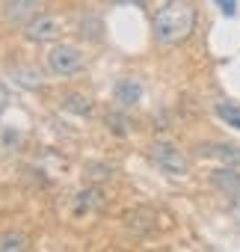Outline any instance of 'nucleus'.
<instances>
[{
    "instance_id": "f8f14e48",
    "label": "nucleus",
    "mask_w": 240,
    "mask_h": 252,
    "mask_svg": "<svg viewBox=\"0 0 240 252\" xmlns=\"http://www.w3.org/2000/svg\"><path fill=\"white\" fill-rule=\"evenodd\" d=\"M216 116H219L222 122H228L231 128H237V131H240V107H237V104H228V101L216 104Z\"/></svg>"
},
{
    "instance_id": "ddd939ff",
    "label": "nucleus",
    "mask_w": 240,
    "mask_h": 252,
    "mask_svg": "<svg viewBox=\"0 0 240 252\" xmlns=\"http://www.w3.org/2000/svg\"><path fill=\"white\" fill-rule=\"evenodd\" d=\"M213 3H216L225 15H234V12H237V0H213Z\"/></svg>"
},
{
    "instance_id": "39448f33",
    "label": "nucleus",
    "mask_w": 240,
    "mask_h": 252,
    "mask_svg": "<svg viewBox=\"0 0 240 252\" xmlns=\"http://www.w3.org/2000/svg\"><path fill=\"white\" fill-rule=\"evenodd\" d=\"M199 155L222 160L225 166H240V146H231V143H202Z\"/></svg>"
},
{
    "instance_id": "9d476101",
    "label": "nucleus",
    "mask_w": 240,
    "mask_h": 252,
    "mask_svg": "<svg viewBox=\"0 0 240 252\" xmlns=\"http://www.w3.org/2000/svg\"><path fill=\"white\" fill-rule=\"evenodd\" d=\"M27 237L21 231H6L0 234V252H27Z\"/></svg>"
},
{
    "instance_id": "20e7f679",
    "label": "nucleus",
    "mask_w": 240,
    "mask_h": 252,
    "mask_svg": "<svg viewBox=\"0 0 240 252\" xmlns=\"http://www.w3.org/2000/svg\"><path fill=\"white\" fill-rule=\"evenodd\" d=\"M24 36L30 42H54L62 36V21L57 15H39L24 27Z\"/></svg>"
},
{
    "instance_id": "f03ea898",
    "label": "nucleus",
    "mask_w": 240,
    "mask_h": 252,
    "mask_svg": "<svg viewBox=\"0 0 240 252\" xmlns=\"http://www.w3.org/2000/svg\"><path fill=\"white\" fill-rule=\"evenodd\" d=\"M45 63H48V71H51V74H57V77H71V74H77V71L83 68V54H80L77 48H71V45H54V48L48 51Z\"/></svg>"
},
{
    "instance_id": "f257e3e1",
    "label": "nucleus",
    "mask_w": 240,
    "mask_h": 252,
    "mask_svg": "<svg viewBox=\"0 0 240 252\" xmlns=\"http://www.w3.org/2000/svg\"><path fill=\"white\" fill-rule=\"evenodd\" d=\"M196 27V6L190 0H166L151 18L154 42L160 45H181L193 36Z\"/></svg>"
},
{
    "instance_id": "1a4fd4ad",
    "label": "nucleus",
    "mask_w": 240,
    "mask_h": 252,
    "mask_svg": "<svg viewBox=\"0 0 240 252\" xmlns=\"http://www.w3.org/2000/svg\"><path fill=\"white\" fill-rule=\"evenodd\" d=\"M62 107L71 110V113H77V116H89V113H92V101H89L86 95H80V92L62 95Z\"/></svg>"
},
{
    "instance_id": "6e6552de",
    "label": "nucleus",
    "mask_w": 240,
    "mask_h": 252,
    "mask_svg": "<svg viewBox=\"0 0 240 252\" xmlns=\"http://www.w3.org/2000/svg\"><path fill=\"white\" fill-rule=\"evenodd\" d=\"M210 178H213V184H216L219 190H225V193H237V190H240V172H234L231 166L216 169Z\"/></svg>"
},
{
    "instance_id": "7ed1b4c3",
    "label": "nucleus",
    "mask_w": 240,
    "mask_h": 252,
    "mask_svg": "<svg viewBox=\"0 0 240 252\" xmlns=\"http://www.w3.org/2000/svg\"><path fill=\"white\" fill-rule=\"evenodd\" d=\"M151 160L166 172V175H187V169H190V163H187V158H184V152L178 149V146H172V143H154L151 146Z\"/></svg>"
},
{
    "instance_id": "4468645a",
    "label": "nucleus",
    "mask_w": 240,
    "mask_h": 252,
    "mask_svg": "<svg viewBox=\"0 0 240 252\" xmlns=\"http://www.w3.org/2000/svg\"><path fill=\"white\" fill-rule=\"evenodd\" d=\"M18 3H36V0H18Z\"/></svg>"
},
{
    "instance_id": "0eeeda50",
    "label": "nucleus",
    "mask_w": 240,
    "mask_h": 252,
    "mask_svg": "<svg viewBox=\"0 0 240 252\" xmlns=\"http://www.w3.org/2000/svg\"><path fill=\"white\" fill-rule=\"evenodd\" d=\"M140 98H143V86H140L137 80H119V83H116V101H119V104L131 107V104H137Z\"/></svg>"
},
{
    "instance_id": "423d86ee",
    "label": "nucleus",
    "mask_w": 240,
    "mask_h": 252,
    "mask_svg": "<svg viewBox=\"0 0 240 252\" xmlns=\"http://www.w3.org/2000/svg\"><path fill=\"white\" fill-rule=\"evenodd\" d=\"M104 202H107V196H104L98 187H86V190H80V193L74 196V214H77V217H86V214H92V211H101Z\"/></svg>"
},
{
    "instance_id": "9b49d317",
    "label": "nucleus",
    "mask_w": 240,
    "mask_h": 252,
    "mask_svg": "<svg viewBox=\"0 0 240 252\" xmlns=\"http://www.w3.org/2000/svg\"><path fill=\"white\" fill-rule=\"evenodd\" d=\"M12 77H15L21 86H27V89L42 86V71H39V68H33V65H21V68H15V71H12Z\"/></svg>"
}]
</instances>
